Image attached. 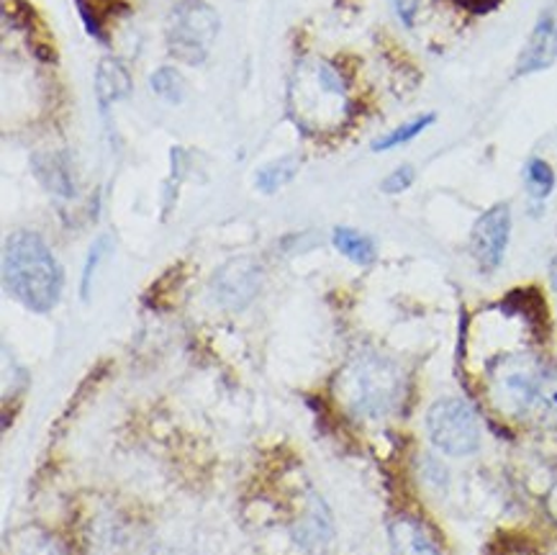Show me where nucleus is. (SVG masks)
I'll use <instances>...</instances> for the list:
<instances>
[{
    "mask_svg": "<svg viewBox=\"0 0 557 555\" xmlns=\"http://www.w3.org/2000/svg\"><path fill=\"white\" fill-rule=\"evenodd\" d=\"M62 268L34 232H13L3 245V288L28 311L47 314L60 304Z\"/></svg>",
    "mask_w": 557,
    "mask_h": 555,
    "instance_id": "nucleus-1",
    "label": "nucleus"
},
{
    "mask_svg": "<svg viewBox=\"0 0 557 555\" xmlns=\"http://www.w3.org/2000/svg\"><path fill=\"white\" fill-rule=\"evenodd\" d=\"M339 404L355 417H385L396 409L404 396V373L396 362L375 353L357 355L339 370L337 383Z\"/></svg>",
    "mask_w": 557,
    "mask_h": 555,
    "instance_id": "nucleus-2",
    "label": "nucleus"
},
{
    "mask_svg": "<svg viewBox=\"0 0 557 555\" xmlns=\"http://www.w3.org/2000/svg\"><path fill=\"white\" fill-rule=\"evenodd\" d=\"M545 366L530 353H509L488 370V391L496 409L509 417H530Z\"/></svg>",
    "mask_w": 557,
    "mask_h": 555,
    "instance_id": "nucleus-3",
    "label": "nucleus"
},
{
    "mask_svg": "<svg viewBox=\"0 0 557 555\" xmlns=\"http://www.w3.org/2000/svg\"><path fill=\"white\" fill-rule=\"evenodd\" d=\"M426 432L432 445L453 458H466L481 447V422L475 409L455 396L432 404L426 411Z\"/></svg>",
    "mask_w": 557,
    "mask_h": 555,
    "instance_id": "nucleus-4",
    "label": "nucleus"
},
{
    "mask_svg": "<svg viewBox=\"0 0 557 555\" xmlns=\"http://www.w3.org/2000/svg\"><path fill=\"white\" fill-rule=\"evenodd\" d=\"M219 34V18L203 0H183L170 24V49L188 65H198L209 54L211 41Z\"/></svg>",
    "mask_w": 557,
    "mask_h": 555,
    "instance_id": "nucleus-5",
    "label": "nucleus"
},
{
    "mask_svg": "<svg viewBox=\"0 0 557 555\" xmlns=\"http://www.w3.org/2000/svg\"><path fill=\"white\" fill-rule=\"evenodd\" d=\"M511 237V209L509 203H496L481 213L470 232V252L483 273H494L504 262L506 247Z\"/></svg>",
    "mask_w": 557,
    "mask_h": 555,
    "instance_id": "nucleus-6",
    "label": "nucleus"
},
{
    "mask_svg": "<svg viewBox=\"0 0 557 555\" xmlns=\"http://www.w3.org/2000/svg\"><path fill=\"white\" fill-rule=\"evenodd\" d=\"M290 535L296 540V545L309 555H321L330 551L334 540L332 511L317 491H309L304 496L301 511L290 522Z\"/></svg>",
    "mask_w": 557,
    "mask_h": 555,
    "instance_id": "nucleus-7",
    "label": "nucleus"
},
{
    "mask_svg": "<svg viewBox=\"0 0 557 555\" xmlns=\"http://www.w3.org/2000/svg\"><path fill=\"white\" fill-rule=\"evenodd\" d=\"M262 286V273L249 258L228 260L216 270L211 281V294L226 309H245Z\"/></svg>",
    "mask_w": 557,
    "mask_h": 555,
    "instance_id": "nucleus-8",
    "label": "nucleus"
},
{
    "mask_svg": "<svg viewBox=\"0 0 557 555\" xmlns=\"http://www.w3.org/2000/svg\"><path fill=\"white\" fill-rule=\"evenodd\" d=\"M391 555H445L426 525L413 515H396L388 522Z\"/></svg>",
    "mask_w": 557,
    "mask_h": 555,
    "instance_id": "nucleus-9",
    "label": "nucleus"
},
{
    "mask_svg": "<svg viewBox=\"0 0 557 555\" xmlns=\"http://www.w3.org/2000/svg\"><path fill=\"white\" fill-rule=\"evenodd\" d=\"M557 60V21L555 18H540L534 32L527 39L524 49L519 54L517 75H532L542 73V70L553 67Z\"/></svg>",
    "mask_w": 557,
    "mask_h": 555,
    "instance_id": "nucleus-10",
    "label": "nucleus"
},
{
    "mask_svg": "<svg viewBox=\"0 0 557 555\" xmlns=\"http://www.w3.org/2000/svg\"><path fill=\"white\" fill-rule=\"evenodd\" d=\"M132 92V75L121 65L116 57H103L96 70V98L101 111L109 109L111 103L124 101Z\"/></svg>",
    "mask_w": 557,
    "mask_h": 555,
    "instance_id": "nucleus-11",
    "label": "nucleus"
},
{
    "mask_svg": "<svg viewBox=\"0 0 557 555\" xmlns=\"http://www.w3.org/2000/svg\"><path fill=\"white\" fill-rule=\"evenodd\" d=\"M332 242L337 247V252L345 255L347 260H352L355 266H373L377 258L375 242L368 234L352 230V226H337L332 234Z\"/></svg>",
    "mask_w": 557,
    "mask_h": 555,
    "instance_id": "nucleus-12",
    "label": "nucleus"
},
{
    "mask_svg": "<svg viewBox=\"0 0 557 555\" xmlns=\"http://www.w3.org/2000/svg\"><path fill=\"white\" fill-rule=\"evenodd\" d=\"M530 417L542 427H557V368L545 366Z\"/></svg>",
    "mask_w": 557,
    "mask_h": 555,
    "instance_id": "nucleus-13",
    "label": "nucleus"
},
{
    "mask_svg": "<svg viewBox=\"0 0 557 555\" xmlns=\"http://www.w3.org/2000/svg\"><path fill=\"white\" fill-rule=\"evenodd\" d=\"M298 168H301L298 155H288V158L268 162L265 168L257 170V188H260L262 194H275V190H281L283 185H288L293 177H296Z\"/></svg>",
    "mask_w": 557,
    "mask_h": 555,
    "instance_id": "nucleus-14",
    "label": "nucleus"
},
{
    "mask_svg": "<svg viewBox=\"0 0 557 555\" xmlns=\"http://www.w3.org/2000/svg\"><path fill=\"white\" fill-rule=\"evenodd\" d=\"M13 553L16 555H67L60 540L49 535V532L39 528H26L16 532L13 540Z\"/></svg>",
    "mask_w": 557,
    "mask_h": 555,
    "instance_id": "nucleus-15",
    "label": "nucleus"
},
{
    "mask_svg": "<svg viewBox=\"0 0 557 555\" xmlns=\"http://www.w3.org/2000/svg\"><path fill=\"white\" fill-rule=\"evenodd\" d=\"M34 165H37L39 181L45 183L49 190H54V194H60V196H73L75 194L73 177H70V170L62 165V160L37 158V160H34Z\"/></svg>",
    "mask_w": 557,
    "mask_h": 555,
    "instance_id": "nucleus-16",
    "label": "nucleus"
},
{
    "mask_svg": "<svg viewBox=\"0 0 557 555\" xmlns=\"http://www.w3.org/2000/svg\"><path fill=\"white\" fill-rule=\"evenodd\" d=\"M434 119H437L434 113H424V116L409 119L406 124L398 126V130H393L391 134H385L383 139H377L373 149H375V152H388V149L401 147V145H406V141H411L413 137H419V134L424 132L426 126H432Z\"/></svg>",
    "mask_w": 557,
    "mask_h": 555,
    "instance_id": "nucleus-17",
    "label": "nucleus"
},
{
    "mask_svg": "<svg viewBox=\"0 0 557 555\" xmlns=\"http://www.w3.org/2000/svg\"><path fill=\"white\" fill-rule=\"evenodd\" d=\"M149 88L168 103H181L185 98V81L175 67L154 70L152 77H149Z\"/></svg>",
    "mask_w": 557,
    "mask_h": 555,
    "instance_id": "nucleus-18",
    "label": "nucleus"
},
{
    "mask_svg": "<svg viewBox=\"0 0 557 555\" xmlns=\"http://www.w3.org/2000/svg\"><path fill=\"white\" fill-rule=\"evenodd\" d=\"M524 181H527V190L534 198H547L549 194H553L555 188V170L547 165L545 160L540 158H532L530 162H527V170H524Z\"/></svg>",
    "mask_w": 557,
    "mask_h": 555,
    "instance_id": "nucleus-19",
    "label": "nucleus"
},
{
    "mask_svg": "<svg viewBox=\"0 0 557 555\" xmlns=\"http://www.w3.org/2000/svg\"><path fill=\"white\" fill-rule=\"evenodd\" d=\"M106 252H109V237H101L96 245L90 247L88 260H85V270H83V298L90 296L92 275H96V270H98V266H101Z\"/></svg>",
    "mask_w": 557,
    "mask_h": 555,
    "instance_id": "nucleus-20",
    "label": "nucleus"
},
{
    "mask_svg": "<svg viewBox=\"0 0 557 555\" xmlns=\"http://www.w3.org/2000/svg\"><path fill=\"white\" fill-rule=\"evenodd\" d=\"M413 177H417V173H413V168L411 165H401V168L393 170L388 177H385L383 185H381V190H383V194L398 196V194H404V190L411 188Z\"/></svg>",
    "mask_w": 557,
    "mask_h": 555,
    "instance_id": "nucleus-21",
    "label": "nucleus"
},
{
    "mask_svg": "<svg viewBox=\"0 0 557 555\" xmlns=\"http://www.w3.org/2000/svg\"><path fill=\"white\" fill-rule=\"evenodd\" d=\"M393 3H396L398 16H401L406 24H411L413 11H417V0H393Z\"/></svg>",
    "mask_w": 557,
    "mask_h": 555,
    "instance_id": "nucleus-22",
    "label": "nucleus"
},
{
    "mask_svg": "<svg viewBox=\"0 0 557 555\" xmlns=\"http://www.w3.org/2000/svg\"><path fill=\"white\" fill-rule=\"evenodd\" d=\"M491 555H532V551H530V547H524V545L506 543V545H502V547H496V551L491 553Z\"/></svg>",
    "mask_w": 557,
    "mask_h": 555,
    "instance_id": "nucleus-23",
    "label": "nucleus"
},
{
    "mask_svg": "<svg viewBox=\"0 0 557 555\" xmlns=\"http://www.w3.org/2000/svg\"><path fill=\"white\" fill-rule=\"evenodd\" d=\"M457 3H462V5H466V9H473L478 13H483V11L494 9L498 0H457Z\"/></svg>",
    "mask_w": 557,
    "mask_h": 555,
    "instance_id": "nucleus-24",
    "label": "nucleus"
},
{
    "mask_svg": "<svg viewBox=\"0 0 557 555\" xmlns=\"http://www.w3.org/2000/svg\"><path fill=\"white\" fill-rule=\"evenodd\" d=\"M549 281H553V288L557 291V255L553 258V262H549Z\"/></svg>",
    "mask_w": 557,
    "mask_h": 555,
    "instance_id": "nucleus-25",
    "label": "nucleus"
}]
</instances>
